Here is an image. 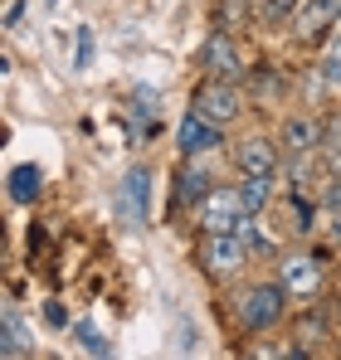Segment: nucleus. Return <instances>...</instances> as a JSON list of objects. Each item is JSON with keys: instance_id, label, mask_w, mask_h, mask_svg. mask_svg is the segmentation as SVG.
Segmentation results:
<instances>
[{"instance_id": "f257e3e1", "label": "nucleus", "mask_w": 341, "mask_h": 360, "mask_svg": "<svg viewBox=\"0 0 341 360\" xmlns=\"http://www.w3.org/2000/svg\"><path fill=\"white\" fill-rule=\"evenodd\" d=\"M225 311H229V321H234L239 336H268V331H278L287 321L292 297H287V288L278 283V273L273 278H249V283H234L229 288Z\"/></svg>"}, {"instance_id": "f03ea898", "label": "nucleus", "mask_w": 341, "mask_h": 360, "mask_svg": "<svg viewBox=\"0 0 341 360\" xmlns=\"http://www.w3.org/2000/svg\"><path fill=\"white\" fill-rule=\"evenodd\" d=\"M327 258H332L327 248H307V243H287L283 253L273 258V273H278V283L287 288V297L297 307L327 302V292H332V278H327L332 263Z\"/></svg>"}, {"instance_id": "7ed1b4c3", "label": "nucleus", "mask_w": 341, "mask_h": 360, "mask_svg": "<svg viewBox=\"0 0 341 360\" xmlns=\"http://www.w3.org/2000/svg\"><path fill=\"white\" fill-rule=\"evenodd\" d=\"M249 263H254V253H249V243H244L239 229H234V234H200V239H195V268H200L215 288L244 283Z\"/></svg>"}, {"instance_id": "20e7f679", "label": "nucleus", "mask_w": 341, "mask_h": 360, "mask_svg": "<svg viewBox=\"0 0 341 360\" xmlns=\"http://www.w3.org/2000/svg\"><path fill=\"white\" fill-rule=\"evenodd\" d=\"M244 219H249V210H244V200H239V180H234V185H215V190L190 210V229H195V234H234V229H244Z\"/></svg>"}, {"instance_id": "39448f33", "label": "nucleus", "mask_w": 341, "mask_h": 360, "mask_svg": "<svg viewBox=\"0 0 341 360\" xmlns=\"http://www.w3.org/2000/svg\"><path fill=\"white\" fill-rule=\"evenodd\" d=\"M190 108L205 112L210 122H220V127L229 131L234 122L249 112V98H244V83H229V78H200L195 93H190Z\"/></svg>"}, {"instance_id": "423d86ee", "label": "nucleus", "mask_w": 341, "mask_h": 360, "mask_svg": "<svg viewBox=\"0 0 341 360\" xmlns=\"http://www.w3.org/2000/svg\"><path fill=\"white\" fill-rule=\"evenodd\" d=\"M200 73H205V78H229V83H244V78H249V63L239 54L234 30H215V25H210V34H205V44H200Z\"/></svg>"}, {"instance_id": "0eeeda50", "label": "nucleus", "mask_w": 341, "mask_h": 360, "mask_svg": "<svg viewBox=\"0 0 341 360\" xmlns=\"http://www.w3.org/2000/svg\"><path fill=\"white\" fill-rule=\"evenodd\" d=\"M234 171L239 176H283V141L268 131H249L234 141Z\"/></svg>"}, {"instance_id": "6e6552de", "label": "nucleus", "mask_w": 341, "mask_h": 360, "mask_svg": "<svg viewBox=\"0 0 341 360\" xmlns=\"http://www.w3.org/2000/svg\"><path fill=\"white\" fill-rule=\"evenodd\" d=\"M220 180L205 171V156H185L180 171H175V185H170V214H190Z\"/></svg>"}, {"instance_id": "1a4fd4ad", "label": "nucleus", "mask_w": 341, "mask_h": 360, "mask_svg": "<svg viewBox=\"0 0 341 360\" xmlns=\"http://www.w3.org/2000/svg\"><path fill=\"white\" fill-rule=\"evenodd\" d=\"M175 146H180V156H210L225 146V127L210 122L205 112H195V108H185V117L175 127Z\"/></svg>"}, {"instance_id": "9d476101", "label": "nucleus", "mask_w": 341, "mask_h": 360, "mask_svg": "<svg viewBox=\"0 0 341 360\" xmlns=\"http://www.w3.org/2000/svg\"><path fill=\"white\" fill-rule=\"evenodd\" d=\"M337 25H341V0H302V10L292 20V34L302 44H322Z\"/></svg>"}, {"instance_id": "9b49d317", "label": "nucleus", "mask_w": 341, "mask_h": 360, "mask_svg": "<svg viewBox=\"0 0 341 360\" xmlns=\"http://www.w3.org/2000/svg\"><path fill=\"white\" fill-rule=\"evenodd\" d=\"M292 341H297V356H317V351H322V341H341L337 326H332L327 302L302 307V316H297V326H292Z\"/></svg>"}, {"instance_id": "f8f14e48", "label": "nucleus", "mask_w": 341, "mask_h": 360, "mask_svg": "<svg viewBox=\"0 0 341 360\" xmlns=\"http://www.w3.org/2000/svg\"><path fill=\"white\" fill-rule=\"evenodd\" d=\"M322 131H327V112H292L278 131L283 141V156H307V151H322Z\"/></svg>"}, {"instance_id": "ddd939ff", "label": "nucleus", "mask_w": 341, "mask_h": 360, "mask_svg": "<svg viewBox=\"0 0 341 360\" xmlns=\"http://www.w3.org/2000/svg\"><path fill=\"white\" fill-rule=\"evenodd\" d=\"M117 214H127L132 224H147V219H151V166H132V171L122 176Z\"/></svg>"}, {"instance_id": "4468645a", "label": "nucleus", "mask_w": 341, "mask_h": 360, "mask_svg": "<svg viewBox=\"0 0 341 360\" xmlns=\"http://www.w3.org/2000/svg\"><path fill=\"white\" fill-rule=\"evenodd\" d=\"M5 195H10V205H35L39 195H44V171L35 166V161H20V166H10V176H5Z\"/></svg>"}, {"instance_id": "2eb2a0df", "label": "nucleus", "mask_w": 341, "mask_h": 360, "mask_svg": "<svg viewBox=\"0 0 341 360\" xmlns=\"http://www.w3.org/2000/svg\"><path fill=\"white\" fill-rule=\"evenodd\" d=\"M278 180L283 176H239V200L249 214H268L278 200Z\"/></svg>"}, {"instance_id": "dca6fc26", "label": "nucleus", "mask_w": 341, "mask_h": 360, "mask_svg": "<svg viewBox=\"0 0 341 360\" xmlns=\"http://www.w3.org/2000/svg\"><path fill=\"white\" fill-rule=\"evenodd\" d=\"M210 15H215V30H249V25H259V0H215L210 5Z\"/></svg>"}, {"instance_id": "f3484780", "label": "nucleus", "mask_w": 341, "mask_h": 360, "mask_svg": "<svg viewBox=\"0 0 341 360\" xmlns=\"http://www.w3.org/2000/svg\"><path fill=\"white\" fill-rule=\"evenodd\" d=\"M0 356H5V360L35 356V341L25 336V326H20V316H15V307H5V311H0Z\"/></svg>"}, {"instance_id": "a211bd4d", "label": "nucleus", "mask_w": 341, "mask_h": 360, "mask_svg": "<svg viewBox=\"0 0 341 360\" xmlns=\"http://www.w3.org/2000/svg\"><path fill=\"white\" fill-rule=\"evenodd\" d=\"M259 219H264V214H249L239 234H244V243H249V253H254V258H278V253H283L287 243L278 239V234H273L268 224H259Z\"/></svg>"}, {"instance_id": "6ab92c4d", "label": "nucleus", "mask_w": 341, "mask_h": 360, "mask_svg": "<svg viewBox=\"0 0 341 360\" xmlns=\"http://www.w3.org/2000/svg\"><path fill=\"white\" fill-rule=\"evenodd\" d=\"M317 78L332 88V93H341V25L322 39V59H317Z\"/></svg>"}, {"instance_id": "aec40b11", "label": "nucleus", "mask_w": 341, "mask_h": 360, "mask_svg": "<svg viewBox=\"0 0 341 360\" xmlns=\"http://www.w3.org/2000/svg\"><path fill=\"white\" fill-rule=\"evenodd\" d=\"M302 0H259V25L264 30H292Z\"/></svg>"}, {"instance_id": "412c9836", "label": "nucleus", "mask_w": 341, "mask_h": 360, "mask_svg": "<svg viewBox=\"0 0 341 360\" xmlns=\"http://www.w3.org/2000/svg\"><path fill=\"white\" fill-rule=\"evenodd\" d=\"M68 331H73V341H78V346H83L88 356H98V360L113 356V341H108V336H103V331H98V326H93L88 316H78V321H73Z\"/></svg>"}, {"instance_id": "4be33fe9", "label": "nucleus", "mask_w": 341, "mask_h": 360, "mask_svg": "<svg viewBox=\"0 0 341 360\" xmlns=\"http://www.w3.org/2000/svg\"><path fill=\"white\" fill-rule=\"evenodd\" d=\"M322 166L341 176V112H327V131H322Z\"/></svg>"}, {"instance_id": "5701e85b", "label": "nucleus", "mask_w": 341, "mask_h": 360, "mask_svg": "<svg viewBox=\"0 0 341 360\" xmlns=\"http://www.w3.org/2000/svg\"><path fill=\"white\" fill-rule=\"evenodd\" d=\"M93 63V30L78 25V49H73V68H88Z\"/></svg>"}, {"instance_id": "b1692460", "label": "nucleus", "mask_w": 341, "mask_h": 360, "mask_svg": "<svg viewBox=\"0 0 341 360\" xmlns=\"http://www.w3.org/2000/svg\"><path fill=\"white\" fill-rule=\"evenodd\" d=\"M20 20H25V0H5V15H0V25H5V30H15Z\"/></svg>"}, {"instance_id": "393cba45", "label": "nucleus", "mask_w": 341, "mask_h": 360, "mask_svg": "<svg viewBox=\"0 0 341 360\" xmlns=\"http://www.w3.org/2000/svg\"><path fill=\"white\" fill-rule=\"evenodd\" d=\"M44 321H49V326H73V321H68V311H63L58 302H44Z\"/></svg>"}, {"instance_id": "a878e982", "label": "nucleus", "mask_w": 341, "mask_h": 360, "mask_svg": "<svg viewBox=\"0 0 341 360\" xmlns=\"http://www.w3.org/2000/svg\"><path fill=\"white\" fill-rule=\"evenodd\" d=\"M327 311H332V326H337V336H341V292H327Z\"/></svg>"}, {"instance_id": "bb28decb", "label": "nucleus", "mask_w": 341, "mask_h": 360, "mask_svg": "<svg viewBox=\"0 0 341 360\" xmlns=\"http://www.w3.org/2000/svg\"><path fill=\"white\" fill-rule=\"evenodd\" d=\"M327 234H332V248L341 253V214H327Z\"/></svg>"}, {"instance_id": "cd10ccee", "label": "nucleus", "mask_w": 341, "mask_h": 360, "mask_svg": "<svg viewBox=\"0 0 341 360\" xmlns=\"http://www.w3.org/2000/svg\"><path fill=\"white\" fill-rule=\"evenodd\" d=\"M44 5H58V0H44Z\"/></svg>"}]
</instances>
